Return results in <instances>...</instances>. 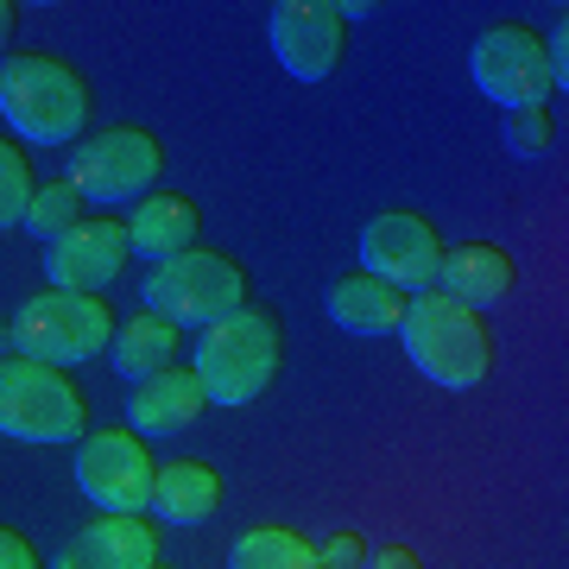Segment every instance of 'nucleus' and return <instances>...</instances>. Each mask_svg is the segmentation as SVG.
<instances>
[{"label": "nucleus", "instance_id": "obj_1", "mask_svg": "<svg viewBox=\"0 0 569 569\" xmlns=\"http://www.w3.org/2000/svg\"><path fill=\"white\" fill-rule=\"evenodd\" d=\"M399 336H406L411 367L425 373L430 387H443V392H475L493 373L488 323H481L468 305L443 298V291H418V298H406Z\"/></svg>", "mask_w": 569, "mask_h": 569}, {"label": "nucleus", "instance_id": "obj_2", "mask_svg": "<svg viewBox=\"0 0 569 569\" xmlns=\"http://www.w3.org/2000/svg\"><path fill=\"white\" fill-rule=\"evenodd\" d=\"M0 114L20 140L63 146L89 121V82L58 51H13L0 58Z\"/></svg>", "mask_w": 569, "mask_h": 569}, {"label": "nucleus", "instance_id": "obj_3", "mask_svg": "<svg viewBox=\"0 0 569 569\" xmlns=\"http://www.w3.org/2000/svg\"><path fill=\"white\" fill-rule=\"evenodd\" d=\"M284 361V329L266 305H241L234 317L203 329L197 342V387H203L209 406H253L272 380H279Z\"/></svg>", "mask_w": 569, "mask_h": 569}, {"label": "nucleus", "instance_id": "obj_4", "mask_svg": "<svg viewBox=\"0 0 569 569\" xmlns=\"http://www.w3.org/2000/svg\"><path fill=\"white\" fill-rule=\"evenodd\" d=\"M89 430V406L82 387L70 380V367L44 361H0V437L13 443H70Z\"/></svg>", "mask_w": 569, "mask_h": 569}, {"label": "nucleus", "instance_id": "obj_5", "mask_svg": "<svg viewBox=\"0 0 569 569\" xmlns=\"http://www.w3.org/2000/svg\"><path fill=\"white\" fill-rule=\"evenodd\" d=\"M247 305V272L228 253L216 247H190L178 260L152 266V279H146V310L164 317V323H190V329H209L234 317Z\"/></svg>", "mask_w": 569, "mask_h": 569}, {"label": "nucleus", "instance_id": "obj_6", "mask_svg": "<svg viewBox=\"0 0 569 569\" xmlns=\"http://www.w3.org/2000/svg\"><path fill=\"white\" fill-rule=\"evenodd\" d=\"M13 342H20L26 361L82 367L114 342V310L102 298H82V291H39L13 317Z\"/></svg>", "mask_w": 569, "mask_h": 569}, {"label": "nucleus", "instance_id": "obj_7", "mask_svg": "<svg viewBox=\"0 0 569 569\" xmlns=\"http://www.w3.org/2000/svg\"><path fill=\"white\" fill-rule=\"evenodd\" d=\"M164 171V146L146 127H108L96 140H82L70 152V183H77L82 203L96 209H121L152 197V183Z\"/></svg>", "mask_w": 569, "mask_h": 569}, {"label": "nucleus", "instance_id": "obj_8", "mask_svg": "<svg viewBox=\"0 0 569 569\" xmlns=\"http://www.w3.org/2000/svg\"><path fill=\"white\" fill-rule=\"evenodd\" d=\"M468 70H475V89L507 114L512 108H545V96L557 89L545 32H531V26H488L468 51Z\"/></svg>", "mask_w": 569, "mask_h": 569}, {"label": "nucleus", "instance_id": "obj_9", "mask_svg": "<svg viewBox=\"0 0 569 569\" xmlns=\"http://www.w3.org/2000/svg\"><path fill=\"white\" fill-rule=\"evenodd\" d=\"M152 449L133 430H82L77 443V488L102 512H146L152 507Z\"/></svg>", "mask_w": 569, "mask_h": 569}, {"label": "nucleus", "instance_id": "obj_10", "mask_svg": "<svg viewBox=\"0 0 569 569\" xmlns=\"http://www.w3.org/2000/svg\"><path fill=\"white\" fill-rule=\"evenodd\" d=\"M361 266L367 279H387L392 291H430L437 284V266H443V234L430 216L418 209H380L373 222L361 228Z\"/></svg>", "mask_w": 569, "mask_h": 569}, {"label": "nucleus", "instance_id": "obj_11", "mask_svg": "<svg viewBox=\"0 0 569 569\" xmlns=\"http://www.w3.org/2000/svg\"><path fill=\"white\" fill-rule=\"evenodd\" d=\"M127 260H133L127 216H82L70 234H58V241L44 247L51 291H82V298H102L108 284L121 279Z\"/></svg>", "mask_w": 569, "mask_h": 569}, {"label": "nucleus", "instance_id": "obj_12", "mask_svg": "<svg viewBox=\"0 0 569 569\" xmlns=\"http://www.w3.org/2000/svg\"><path fill=\"white\" fill-rule=\"evenodd\" d=\"M342 32H348V20L329 0H279L272 26H266L272 58L284 63V77H298V82H323L342 63Z\"/></svg>", "mask_w": 569, "mask_h": 569}, {"label": "nucleus", "instance_id": "obj_13", "mask_svg": "<svg viewBox=\"0 0 569 569\" xmlns=\"http://www.w3.org/2000/svg\"><path fill=\"white\" fill-rule=\"evenodd\" d=\"M159 563V531L140 512H102L82 531H70L51 569H152Z\"/></svg>", "mask_w": 569, "mask_h": 569}, {"label": "nucleus", "instance_id": "obj_14", "mask_svg": "<svg viewBox=\"0 0 569 569\" xmlns=\"http://www.w3.org/2000/svg\"><path fill=\"white\" fill-rule=\"evenodd\" d=\"M430 291H443V298H456V305H468L481 317V310H500L519 291V260L493 241H456L443 247V266H437Z\"/></svg>", "mask_w": 569, "mask_h": 569}, {"label": "nucleus", "instance_id": "obj_15", "mask_svg": "<svg viewBox=\"0 0 569 569\" xmlns=\"http://www.w3.org/2000/svg\"><path fill=\"white\" fill-rule=\"evenodd\" d=\"M197 234H203V209L190 203V197H178V190H152V197H140V203H133V216H127L133 260H152V266L190 253V247H197Z\"/></svg>", "mask_w": 569, "mask_h": 569}, {"label": "nucleus", "instance_id": "obj_16", "mask_svg": "<svg viewBox=\"0 0 569 569\" xmlns=\"http://www.w3.org/2000/svg\"><path fill=\"white\" fill-rule=\"evenodd\" d=\"M203 406L209 399H203V387H197L190 367H159L152 380L133 387V399H127V425H133V437H171V430L197 425Z\"/></svg>", "mask_w": 569, "mask_h": 569}, {"label": "nucleus", "instance_id": "obj_17", "mask_svg": "<svg viewBox=\"0 0 569 569\" xmlns=\"http://www.w3.org/2000/svg\"><path fill=\"white\" fill-rule=\"evenodd\" d=\"M216 507H222V475L203 462V456H178V462H159V475H152V507L164 526H203V519H216Z\"/></svg>", "mask_w": 569, "mask_h": 569}, {"label": "nucleus", "instance_id": "obj_18", "mask_svg": "<svg viewBox=\"0 0 569 569\" xmlns=\"http://www.w3.org/2000/svg\"><path fill=\"white\" fill-rule=\"evenodd\" d=\"M329 323L348 329V336H399V317H406V291H392L387 279H367V272H348V279L329 284Z\"/></svg>", "mask_w": 569, "mask_h": 569}, {"label": "nucleus", "instance_id": "obj_19", "mask_svg": "<svg viewBox=\"0 0 569 569\" xmlns=\"http://www.w3.org/2000/svg\"><path fill=\"white\" fill-rule=\"evenodd\" d=\"M178 348H183V329L178 323H164V317H127V323H114V342H108V361L121 367L127 380L140 387V380H152L159 367L178 361Z\"/></svg>", "mask_w": 569, "mask_h": 569}, {"label": "nucleus", "instance_id": "obj_20", "mask_svg": "<svg viewBox=\"0 0 569 569\" xmlns=\"http://www.w3.org/2000/svg\"><path fill=\"white\" fill-rule=\"evenodd\" d=\"M228 569H323V563H317V545H310V538H298V531L253 526V531H241V538H234Z\"/></svg>", "mask_w": 569, "mask_h": 569}, {"label": "nucleus", "instance_id": "obj_21", "mask_svg": "<svg viewBox=\"0 0 569 569\" xmlns=\"http://www.w3.org/2000/svg\"><path fill=\"white\" fill-rule=\"evenodd\" d=\"M82 222V197H77V183L63 178V183H44L39 197H32V209H26V234H39L44 247L58 241V234H70V228Z\"/></svg>", "mask_w": 569, "mask_h": 569}, {"label": "nucleus", "instance_id": "obj_22", "mask_svg": "<svg viewBox=\"0 0 569 569\" xmlns=\"http://www.w3.org/2000/svg\"><path fill=\"white\" fill-rule=\"evenodd\" d=\"M39 197V183H32V164L13 140H0V228H20L26 209Z\"/></svg>", "mask_w": 569, "mask_h": 569}, {"label": "nucleus", "instance_id": "obj_23", "mask_svg": "<svg viewBox=\"0 0 569 569\" xmlns=\"http://www.w3.org/2000/svg\"><path fill=\"white\" fill-rule=\"evenodd\" d=\"M500 133H507L512 159H545V152H557V114L550 108H512Z\"/></svg>", "mask_w": 569, "mask_h": 569}, {"label": "nucleus", "instance_id": "obj_24", "mask_svg": "<svg viewBox=\"0 0 569 569\" xmlns=\"http://www.w3.org/2000/svg\"><path fill=\"white\" fill-rule=\"evenodd\" d=\"M317 563H323V569H361L367 563V545L355 538V531H336V538L317 545Z\"/></svg>", "mask_w": 569, "mask_h": 569}, {"label": "nucleus", "instance_id": "obj_25", "mask_svg": "<svg viewBox=\"0 0 569 569\" xmlns=\"http://www.w3.org/2000/svg\"><path fill=\"white\" fill-rule=\"evenodd\" d=\"M0 569H44L39 550H32V538L13 526H0Z\"/></svg>", "mask_w": 569, "mask_h": 569}, {"label": "nucleus", "instance_id": "obj_26", "mask_svg": "<svg viewBox=\"0 0 569 569\" xmlns=\"http://www.w3.org/2000/svg\"><path fill=\"white\" fill-rule=\"evenodd\" d=\"M550 51V77H557V89H569V13H557V39H545Z\"/></svg>", "mask_w": 569, "mask_h": 569}, {"label": "nucleus", "instance_id": "obj_27", "mask_svg": "<svg viewBox=\"0 0 569 569\" xmlns=\"http://www.w3.org/2000/svg\"><path fill=\"white\" fill-rule=\"evenodd\" d=\"M361 569H425V563H418V550H406V545H380V550H367Z\"/></svg>", "mask_w": 569, "mask_h": 569}, {"label": "nucleus", "instance_id": "obj_28", "mask_svg": "<svg viewBox=\"0 0 569 569\" xmlns=\"http://www.w3.org/2000/svg\"><path fill=\"white\" fill-rule=\"evenodd\" d=\"M13 32H20V7H13V0H0V58H7Z\"/></svg>", "mask_w": 569, "mask_h": 569}, {"label": "nucleus", "instance_id": "obj_29", "mask_svg": "<svg viewBox=\"0 0 569 569\" xmlns=\"http://www.w3.org/2000/svg\"><path fill=\"white\" fill-rule=\"evenodd\" d=\"M13 355H20V342H13V323L0 329V361H13Z\"/></svg>", "mask_w": 569, "mask_h": 569}, {"label": "nucleus", "instance_id": "obj_30", "mask_svg": "<svg viewBox=\"0 0 569 569\" xmlns=\"http://www.w3.org/2000/svg\"><path fill=\"white\" fill-rule=\"evenodd\" d=\"M152 569H164V563H152Z\"/></svg>", "mask_w": 569, "mask_h": 569}]
</instances>
